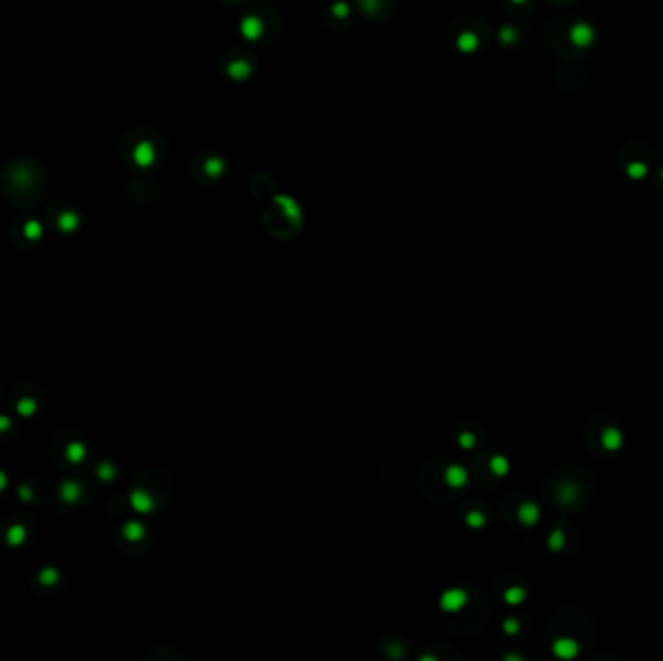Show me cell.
Segmentation results:
<instances>
[{
	"mask_svg": "<svg viewBox=\"0 0 663 661\" xmlns=\"http://www.w3.org/2000/svg\"><path fill=\"white\" fill-rule=\"evenodd\" d=\"M593 37H595L593 27L588 24H576L570 29V39H572V43L578 45V47H588L589 43L593 41Z\"/></svg>",
	"mask_w": 663,
	"mask_h": 661,
	"instance_id": "2",
	"label": "cell"
},
{
	"mask_svg": "<svg viewBox=\"0 0 663 661\" xmlns=\"http://www.w3.org/2000/svg\"><path fill=\"white\" fill-rule=\"evenodd\" d=\"M25 233H27L29 237H39V233H41V227H39L35 221H31V223L25 225Z\"/></svg>",
	"mask_w": 663,
	"mask_h": 661,
	"instance_id": "15",
	"label": "cell"
},
{
	"mask_svg": "<svg viewBox=\"0 0 663 661\" xmlns=\"http://www.w3.org/2000/svg\"><path fill=\"white\" fill-rule=\"evenodd\" d=\"M58 223H61V227H63V229H66V231H68V229L76 227V223H78V217H76L74 213H63Z\"/></svg>",
	"mask_w": 663,
	"mask_h": 661,
	"instance_id": "12",
	"label": "cell"
},
{
	"mask_svg": "<svg viewBox=\"0 0 663 661\" xmlns=\"http://www.w3.org/2000/svg\"><path fill=\"white\" fill-rule=\"evenodd\" d=\"M134 159H136L138 165H148L153 159V150H151L150 144H140L134 151Z\"/></svg>",
	"mask_w": 663,
	"mask_h": 661,
	"instance_id": "7",
	"label": "cell"
},
{
	"mask_svg": "<svg viewBox=\"0 0 663 661\" xmlns=\"http://www.w3.org/2000/svg\"><path fill=\"white\" fill-rule=\"evenodd\" d=\"M465 601V595H463L462 591H458V589H452V591H448L444 597H442V607L446 609V611H456V609H460L462 607V603Z\"/></svg>",
	"mask_w": 663,
	"mask_h": 661,
	"instance_id": "5",
	"label": "cell"
},
{
	"mask_svg": "<svg viewBox=\"0 0 663 661\" xmlns=\"http://www.w3.org/2000/svg\"><path fill=\"white\" fill-rule=\"evenodd\" d=\"M557 495H559V500L563 504H574L578 495H580V487L576 485V483H572V481H566V483H563V485L559 487Z\"/></svg>",
	"mask_w": 663,
	"mask_h": 661,
	"instance_id": "4",
	"label": "cell"
},
{
	"mask_svg": "<svg viewBox=\"0 0 663 661\" xmlns=\"http://www.w3.org/2000/svg\"><path fill=\"white\" fill-rule=\"evenodd\" d=\"M491 469L495 471L497 475H504L506 471H508V462L504 460V458H493V462H491Z\"/></svg>",
	"mask_w": 663,
	"mask_h": 661,
	"instance_id": "11",
	"label": "cell"
},
{
	"mask_svg": "<svg viewBox=\"0 0 663 661\" xmlns=\"http://www.w3.org/2000/svg\"><path fill=\"white\" fill-rule=\"evenodd\" d=\"M518 2H522V0H518Z\"/></svg>",
	"mask_w": 663,
	"mask_h": 661,
	"instance_id": "18",
	"label": "cell"
},
{
	"mask_svg": "<svg viewBox=\"0 0 663 661\" xmlns=\"http://www.w3.org/2000/svg\"><path fill=\"white\" fill-rule=\"evenodd\" d=\"M522 599H524V589H520V587H512V589L506 591V601L508 603H520Z\"/></svg>",
	"mask_w": 663,
	"mask_h": 661,
	"instance_id": "13",
	"label": "cell"
},
{
	"mask_svg": "<svg viewBox=\"0 0 663 661\" xmlns=\"http://www.w3.org/2000/svg\"><path fill=\"white\" fill-rule=\"evenodd\" d=\"M12 181H16L18 185H22V183H29V181H31V173H27V171H24V169H18V171L12 175Z\"/></svg>",
	"mask_w": 663,
	"mask_h": 661,
	"instance_id": "14",
	"label": "cell"
},
{
	"mask_svg": "<svg viewBox=\"0 0 663 661\" xmlns=\"http://www.w3.org/2000/svg\"><path fill=\"white\" fill-rule=\"evenodd\" d=\"M518 516H520V520H522L524 524L531 525V524H535V522H537L539 508L535 506V504H531V502H526V504H522V506H520V512H518Z\"/></svg>",
	"mask_w": 663,
	"mask_h": 661,
	"instance_id": "6",
	"label": "cell"
},
{
	"mask_svg": "<svg viewBox=\"0 0 663 661\" xmlns=\"http://www.w3.org/2000/svg\"><path fill=\"white\" fill-rule=\"evenodd\" d=\"M601 444H603V448L609 450V452L619 450L623 446V433L617 427H607L601 433Z\"/></svg>",
	"mask_w": 663,
	"mask_h": 661,
	"instance_id": "3",
	"label": "cell"
},
{
	"mask_svg": "<svg viewBox=\"0 0 663 661\" xmlns=\"http://www.w3.org/2000/svg\"><path fill=\"white\" fill-rule=\"evenodd\" d=\"M518 630V624L514 623V621H508L506 623V632H516Z\"/></svg>",
	"mask_w": 663,
	"mask_h": 661,
	"instance_id": "16",
	"label": "cell"
},
{
	"mask_svg": "<svg viewBox=\"0 0 663 661\" xmlns=\"http://www.w3.org/2000/svg\"><path fill=\"white\" fill-rule=\"evenodd\" d=\"M661 178H663V169H661Z\"/></svg>",
	"mask_w": 663,
	"mask_h": 661,
	"instance_id": "17",
	"label": "cell"
},
{
	"mask_svg": "<svg viewBox=\"0 0 663 661\" xmlns=\"http://www.w3.org/2000/svg\"><path fill=\"white\" fill-rule=\"evenodd\" d=\"M578 649H580V646H578V642L572 640V638H559L553 644L555 655L561 657V659H572V657H576L578 655Z\"/></svg>",
	"mask_w": 663,
	"mask_h": 661,
	"instance_id": "1",
	"label": "cell"
},
{
	"mask_svg": "<svg viewBox=\"0 0 663 661\" xmlns=\"http://www.w3.org/2000/svg\"><path fill=\"white\" fill-rule=\"evenodd\" d=\"M626 173L632 176V178H642V176H646V173H648V167H646L644 163L634 161V163H630V165H628Z\"/></svg>",
	"mask_w": 663,
	"mask_h": 661,
	"instance_id": "8",
	"label": "cell"
},
{
	"mask_svg": "<svg viewBox=\"0 0 663 661\" xmlns=\"http://www.w3.org/2000/svg\"><path fill=\"white\" fill-rule=\"evenodd\" d=\"M448 481H450L452 485L460 487L462 483H465V473H463L460 467H452L450 471H448Z\"/></svg>",
	"mask_w": 663,
	"mask_h": 661,
	"instance_id": "9",
	"label": "cell"
},
{
	"mask_svg": "<svg viewBox=\"0 0 663 661\" xmlns=\"http://www.w3.org/2000/svg\"><path fill=\"white\" fill-rule=\"evenodd\" d=\"M563 545H564V535H563V531L561 529H557V531H553L551 533V539H549V547L553 551H561L563 549Z\"/></svg>",
	"mask_w": 663,
	"mask_h": 661,
	"instance_id": "10",
	"label": "cell"
}]
</instances>
